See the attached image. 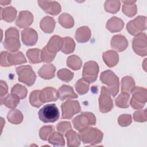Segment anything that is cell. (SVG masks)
Returning <instances> with one entry per match:
<instances>
[{"label": "cell", "mask_w": 147, "mask_h": 147, "mask_svg": "<svg viewBox=\"0 0 147 147\" xmlns=\"http://www.w3.org/2000/svg\"><path fill=\"white\" fill-rule=\"evenodd\" d=\"M132 48L134 52L140 56L147 55V40L145 33H140L135 36L132 41Z\"/></svg>", "instance_id": "11"}, {"label": "cell", "mask_w": 147, "mask_h": 147, "mask_svg": "<svg viewBox=\"0 0 147 147\" xmlns=\"http://www.w3.org/2000/svg\"><path fill=\"white\" fill-rule=\"evenodd\" d=\"M63 38L57 35H53L49 39L47 44L41 51V61L50 63L55 59L57 52L61 49Z\"/></svg>", "instance_id": "1"}, {"label": "cell", "mask_w": 147, "mask_h": 147, "mask_svg": "<svg viewBox=\"0 0 147 147\" xmlns=\"http://www.w3.org/2000/svg\"><path fill=\"white\" fill-rule=\"evenodd\" d=\"M17 10L15 7L10 6L4 9L1 7V19L6 22H11L16 18Z\"/></svg>", "instance_id": "25"}, {"label": "cell", "mask_w": 147, "mask_h": 147, "mask_svg": "<svg viewBox=\"0 0 147 147\" xmlns=\"http://www.w3.org/2000/svg\"><path fill=\"white\" fill-rule=\"evenodd\" d=\"M40 53L41 50L38 48L29 49L26 53L29 63L32 64H37L41 62L40 56Z\"/></svg>", "instance_id": "37"}, {"label": "cell", "mask_w": 147, "mask_h": 147, "mask_svg": "<svg viewBox=\"0 0 147 147\" xmlns=\"http://www.w3.org/2000/svg\"><path fill=\"white\" fill-rule=\"evenodd\" d=\"M57 75L61 80L64 82H69L74 78V73L66 68H62L59 70Z\"/></svg>", "instance_id": "41"}, {"label": "cell", "mask_w": 147, "mask_h": 147, "mask_svg": "<svg viewBox=\"0 0 147 147\" xmlns=\"http://www.w3.org/2000/svg\"><path fill=\"white\" fill-rule=\"evenodd\" d=\"M7 120L9 122L14 125L20 124L24 119L22 113L18 109H14L10 110L7 115Z\"/></svg>", "instance_id": "29"}, {"label": "cell", "mask_w": 147, "mask_h": 147, "mask_svg": "<svg viewBox=\"0 0 147 147\" xmlns=\"http://www.w3.org/2000/svg\"><path fill=\"white\" fill-rule=\"evenodd\" d=\"M74 128L77 130H80L91 125H95L96 118L95 115L91 112H83L77 115L72 120Z\"/></svg>", "instance_id": "8"}, {"label": "cell", "mask_w": 147, "mask_h": 147, "mask_svg": "<svg viewBox=\"0 0 147 147\" xmlns=\"http://www.w3.org/2000/svg\"><path fill=\"white\" fill-rule=\"evenodd\" d=\"M119 125L122 127L129 126L132 122V117L130 114H122L118 118Z\"/></svg>", "instance_id": "45"}, {"label": "cell", "mask_w": 147, "mask_h": 147, "mask_svg": "<svg viewBox=\"0 0 147 147\" xmlns=\"http://www.w3.org/2000/svg\"><path fill=\"white\" fill-rule=\"evenodd\" d=\"M91 35V33L90 28L88 26H83L76 30L75 37L78 42L84 43L90 39Z\"/></svg>", "instance_id": "21"}, {"label": "cell", "mask_w": 147, "mask_h": 147, "mask_svg": "<svg viewBox=\"0 0 147 147\" xmlns=\"http://www.w3.org/2000/svg\"><path fill=\"white\" fill-rule=\"evenodd\" d=\"M56 25V22L53 18L46 16L40 21V26L41 29L46 33H51L53 32Z\"/></svg>", "instance_id": "26"}, {"label": "cell", "mask_w": 147, "mask_h": 147, "mask_svg": "<svg viewBox=\"0 0 147 147\" xmlns=\"http://www.w3.org/2000/svg\"><path fill=\"white\" fill-rule=\"evenodd\" d=\"M21 39L24 45L33 46L38 40V34L34 29L27 28L21 31Z\"/></svg>", "instance_id": "15"}, {"label": "cell", "mask_w": 147, "mask_h": 147, "mask_svg": "<svg viewBox=\"0 0 147 147\" xmlns=\"http://www.w3.org/2000/svg\"><path fill=\"white\" fill-rule=\"evenodd\" d=\"M38 4L46 13L52 16L57 15L61 10L60 5L56 1H38Z\"/></svg>", "instance_id": "14"}, {"label": "cell", "mask_w": 147, "mask_h": 147, "mask_svg": "<svg viewBox=\"0 0 147 147\" xmlns=\"http://www.w3.org/2000/svg\"><path fill=\"white\" fill-rule=\"evenodd\" d=\"M99 71V65L96 61H88L83 65L82 78L89 83H93L97 79Z\"/></svg>", "instance_id": "9"}, {"label": "cell", "mask_w": 147, "mask_h": 147, "mask_svg": "<svg viewBox=\"0 0 147 147\" xmlns=\"http://www.w3.org/2000/svg\"><path fill=\"white\" fill-rule=\"evenodd\" d=\"M62 119H71L74 115L81 110L80 103L78 100L68 99L61 105Z\"/></svg>", "instance_id": "10"}, {"label": "cell", "mask_w": 147, "mask_h": 147, "mask_svg": "<svg viewBox=\"0 0 147 147\" xmlns=\"http://www.w3.org/2000/svg\"><path fill=\"white\" fill-rule=\"evenodd\" d=\"M33 21V14L29 11H21L16 21V25L20 28H27L31 25Z\"/></svg>", "instance_id": "16"}, {"label": "cell", "mask_w": 147, "mask_h": 147, "mask_svg": "<svg viewBox=\"0 0 147 147\" xmlns=\"http://www.w3.org/2000/svg\"><path fill=\"white\" fill-rule=\"evenodd\" d=\"M7 61L10 67L13 65H17L26 63L27 60L23 53L18 51L14 53H9L7 56Z\"/></svg>", "instance_id": "24"}, {"label": "cell", "mask_w": 147, "mask_h": 147, "mask_svg": "<svg viewBox=\"0 0 147 147\" xmlns=\"http://www.w3.org/2000/svg\"><path fill=\"white\" fill-rule=\"evenodd\" d=\"M56 67L52 64H46L43 65L38 71V75L44 79H51L55 76Z\"/></svg>", "instance_id": "20"}, {"label": "cell", "mask_w": 147, "mask_h": 147, "mask_svg": "<svg viewBox=\"0 0 147 147\" xmlns=\"http://www.w3.org/2000/svg\"><path fill=\"white\" fill-rule=\"evenodd\" d=\"M4 48L11 52H16L20 48L19 31L14 27H10L5 31V40L3 42Z\"/></svg>", "instance_id": "3"}, {"label": "cell", "mask_w": 147, "mask_h": 147, "mask_svg": "<svg viewBox=\"0 0 147 147\" xmlns=\"http://www.w3.org/2000/svg\"><path fill=\"white\" fill-rule=\"evenodd\" d=\"M1 89H0V96L1 98H2L5 95L8 91V87L6 82L1 80Z\"/></svg>", "instance_id": "48"}, {"label": "cell", "mask_w": 147, "mask_h": 147, "mask_svg": "<svg viewBox=\"0 0 147 147\" xmlns=\"http://www.w3.org/2000/svg\"><path fill=\"white\" fill-rule=\"evenodd\" d=\"M146 29V17L139 16L130 21L126 25V29L132 36H136Z\"/></svg>", "instance_id": "13"}, {"label": "cell", "mask_w": 147, "mask_h": 147, "mask_svg": "<svg viewBox=\"0 0 147 147\" xmlns=\"http://www.w3.org/2000/svg\"><path fill=\"white\" fill-rule=\"evenodd\" d=\"M40 90H34L30 94L29 102L30 105L34 107L38 108L43 104L40 99Z\"/></svg>", "instance_id": "42"}, {"label": "cell", "mask_w": 147, "mask_h": 147, "mask_svg": "<svg viewBox=\"0 0 147 147\" xmlns=\"http://www.w3.org/2000/svg\"><path fill=\"white\" fill-rule=\"evenodd\" d=\"M58 98L61 100L66 99H74L78 98V95L74 92L73 88L68 85L63 84L57 90Z\"/></svg>", "instance_id": "19"}, {"label": "cell", "mask_w": 147, "mask_h": 147, "mask_svg": "<svg viewBox=\"0 0 147 147\" xmlns=\"http://www.w3.org/2000/svg\"><path fill=\"white\" fill-rule=\"evenodd\" d=\"M110 44L111 48L114 51L121 52L127 48L128 42L124 36L122 34H117L113 36Z\"/></svg>", "instance_id": "18"}, {"label": "cell", "mask_w": 147, "mask_h": 147, "mask_svg": "<svg viewBox=\"0 0 147 147\" xmlns=\"http://www.w3.org/2000/svg\"><path fill=\"white\" fill-rule=\"evenodd\" d=\"M39 96L42 103L56 101L59 98L57 91L51 87H45L42 90H40Z\"/></svg>", "instance_id": "17"}, {"label": "cell", "mask_w": 147, "mask_h": 147, "mask_svg": "<svg viewBox=\"0 0 147 147\" xmlns=\"http://www.w3.org/2000/svg\"><path fill=\"white\" fill-rule=\"evenodd\" d=\"M102 58L105 64L110 68L115 66L119 61V56L118 53L115 51L111 50L103 52Z\"/></svg>", "instance_id": "22"}, {"label": "cell", "mask_w": 147, "mask_h": 147, "mask_svg": "<svg viewBox=\"0 0 147 147\" xmlns=\"http://www.w3.org/2000/svg\"><path fill=\"white\" fill-rule=\"evenodd\" d=\"M71 127L72 126L71 123L68 121L61 122L59 123L56 126V129L57 131L63 135H64L68 130L71 129Z\"/></svg>", "instance_id": "46"}, {"label": "cell", "mask_w": 147, "mask_h": 147, "mask_svg": "<svg viewBox=\"0 0 147 147\" xmlns=\"http://www.w3.org/2000/svg\"><path fill=\"white\" fill-rule=\"evenodd\" d=\"M107 88L105 86L101 87L100 94L99 98V109L100 112L106 113L113 108V102Z\"/></svg>", "instance_id": "12"}, {"label": "cell", "mask_w": 147, "mask_h": 147, "mask_svg": "<svg viewBox=\"0 0 147 147\" xmlns=\"http://www.w3.org/2000/svg\"><path fill=\"white\" fill-rule=\"evenodd\" d=\"M90 83L85 81L83 78L78 80L75 85V87L79 95H83L86 94L89 90Z\"/></svg>", "instance_id": "40"}, {"label": "cell", "mask_w": 147, "mask_h": 147, "mask_svg": "<svg viewBox=\"0 0 147 147\" xmlns=\"http://www.w3.org/2000/svg\"><path fill=\"white\" fill-rule=\"evenodd\" d=\"M48 142L54 146H63L65 145V140L63 135L59 131H53L48 138Z\"/></svg>", "instance_id": "31"}, {"label": "cell", "mask_w": 147, "mask_h": 147, "mask_svg": "<svg viewBox=\"0 0 147 147\" xmlns=\"http://www.w3.org/2000/svg\"><path fill=\"white\" fill-rule=\"evenodd\" d=\"M65 136L67 141V145L70 147H77L80 145V138L79 134L72 129L68 130Z\"/></svg>", "instance_id": "28"}, {"label": "cell", "mask_w": 147, "mask_h": 147, "mask_svg": "<svg viewBox=\"0 0 147 147\" xmlns=\"http://www.w3.org/2000/svg\"><path fill=\"white\" fill-rule=\"evenodd\" d=\"M54 131V127L53 126H44L40 128L39 130V136L40 138L44 141L48 140L49 136Z\"/></svg>", "instance_id": "43"}, {"label": "cell", "mask_w": 147, "mask_h": 147, "mask_svg": "<svg viewBox=\"0 0 147 147\" xmlns=\"http://www.w3.org/2000/svg\"><path fill=\"white\" fill-rule=\"evenodd\" d=\"M11 1H0V3L4 6V5H7L9 3H10Z\"/></svg>", "instance_id": "49"}, {"label": "cell", "mask_w": 147, "mask_h": 147, "mask_svg": "<svg viewBox=\"0 0 147 147\" xmlns=\"http://www.w3.org/2000/svg\"><path fill=\"white\" fill-rule=\"evenodd\" d=\"M11 93L16 95L20 99H25L28 94V90L24 86L20 84H15L11 90Z\"/></svg>", "instance_id": "39"}, {"label": "cell", "mask_w": 147, "mask_h": 147, "mask_svg": "<svg viewBox=\"0 0 147 147\" xmlns=\"http://www.w3.org/2000/svg\"><path fill=\"white\" fill-rule=\"evenodd\" d=\"M20 98L16 95L10 94H8L3 99H1V105L3 104L6 107L9 109H14L20 103Z\"/></svg>", "instance_id": "30"}, {"label": "cell", "mask_w": 147, "mask_h": 147, "mask_svg": "<svg viewBox=\"0 0 147 147\" xmlns=\"http://www.w3.org/2000/svg\"><path fill=\"white\" fill-rule=\"evenodd\" d=\"M9 52L7 51H2L0 56V64L2 67H10L7 61V56Z\"/></svg>", "instance_id": "47"}, {"label": "cell", "mask_w": 147, "mask_h": 147, "mask_svg": "<svg viewBox=\"0 0 147 147\" xmlns=\"http://www.w3.org/2000/svg\"><path fill=\"white\" fill-rule=\"evenodd\" d=\"M124 26L123 21L117 17H113L106 23V28L111 33L121 31Z\"/></svg>", "instance_id": "23"}, {"label": "cell", "mask_w": 147, "mask_h": 147, "mask_svg": "<svg viewBox=\"0 0 147 147\" xmlns=\"http://www.w3.org/2000/svg\"><path fill=\"white\" fill-rule=\"evenodd\" d=\"M75 48V42L74 40L69 37H65L63 38V46L61 51L65 54L72 53Z\"/></svg>", "instance_id": "33"}, {"label": "cell", "mask_w": 147, "mask_h": 147, "mask_svg": "<svg viewBox=\"0 0 147 147\" xmlns=\"http://www.w3.org/2000/svg\"><path fill=\"white\" fill-rule=\"evenodd\" d=\"M16 69L19 82L24 83L29 87L34 84L36 81V75L30 65H21L16 67Z\"/></svg>", "instance_id": "6"}, {"label": "cell", "mask_w": 147, "mask_h": 147, "mask_svg": "<svg viewBox=\"0 0 147 147\" xmlns=\"http://www.w3.org/2000/svg\"><path fill=\"white\" fill-rule=\"evenodd\" d=\"M59 24L64 28H71L74 25V20L72 16L70 14L64 13H62L58 18Z\"/></svg>", "instance_id": "34"}, {"label": "cell", "mask_w": 147, "mask_h": 147, "mask_svg": "<svg viewBox=\"0 0 147 147\" xmlns=\"http://www.w3.org/2000/svg\"><path fill=\"white\" fill-rule=\"evenodd\" d=\"M121 2L119 1H106L104 4L105 11L111 14H115L119 10Z\"/></svg>", "instance_id": "38"}, {"label": "cell", "mask_w": 147, "mask_h": 147, "mask_svg": "<svg viewBox=\"0 0 147 147\" xmlns=\"http://www.w3.org/2000/svg\"><path fill=\"white\" fill-rule=\"evenodd\" d=\"M146 109L135 111L133 113V119L135 122H145L147 120Z\"/></svg>", "instance_id": "44"}, {"label": "cell", "mask_w": 147, "mask_h": 147, "mask_svg": "<svg viewBox=\"0 0 147 147\" xmlns=\"http://www.w3.org/2000/svg\"><path fill=\"white\" fill-rule=\"evenodd\" d=\"M130 94L121 92L115 99V105L120 108L125 109L129 106Z\"/></svg>", "instance_id": "35"}, {"label": "cell", "mask_w": 147, "mask_h": 147, "mask_svg": "<svg viewBox=\"0 0 147 147\" xmlns=\"http://www.w3.org/2000/svg\"><path fill=\"white\" fill-rule=\"evenodd\" d=\"M79 135L84 144L93 146L101 142L103 137V134L100 130L89 126L79 130Z\"/></svg>", "instance_id": "2"}, {"label": "cell", "mask_w": 147, "mask_h": 147, "mask_svg": "<svg viewBox=\"0 0 147 147\" xmlns=\"http://www.w3.org/2000/svg\"><path fill=\"white\" fill-rule=\"evenodd\" d=\"M67 65L71 69L76 71L80 69L82 65V61L79 56L73 55L68 57Z\"/></svg>", "instance_id": "36"}, {"label": "cell", "mask_w": 147, "mask_h": 147, "mask_svg": "<svg viewBox=\"0 0 147 147\" xmlns=\"http://www.w3.org/2000/svg\"><path fill=\"white\" fill-rule=\"evenodd\" d=\"M147 90L141 87H134L130 93L132 95L130 104L135 110L141 109L146 102Z\"/></svg>", "instance_id": "7"}, {"label": "cell", "mask_w": 147, "mask_h": 147, "mask_svg": "<svg viewBox=\"0 0 147 147\" xmlns=\"http://www.w3.org/2000/svg\"><path fill=\"white\" fill-rule=\"evenodd\" d=\"M39 119L44 123H53L57 121L60 113L55 104H48L40 109L38 113Z\"/></svg>", "instance_id": "5"}, {"label": "cell", "mask_w": 147, "mask_h": 147, "mask_svg": "<svg viewBox=\"0 0 147 147\" xmlns=\"http://www.w3.org/2000/svg\"><path fill=\"white\" fill-rule=\"evenodd\" d=\"M123 3L122 8V12L127 17H132L137 13V6L136 1H122Z\"/></svg>", "instance_id": "27"}, {"label": "cell", "mask_w": 147, "mask_h": 147, "mask_svg": "<svg viewBox=\"0 0 147 147\" xmlns=\"http://www.w3.org/2000/svg\"><path fill=\"white\" fill-rule=\"evenodd\" d=\"M135 87V82L133 78L130 76H126L121 80V92L130 93Z\"/></svg>", "instance_id": "32"}, {"label": "cell", "mask_w": 147, "mask_h": 147, "mask_svg": "<svg viewBox=\"0 0 147 147\" xmlns=\"http://www.w3.org/2000/svg\"><path fill=\"white\" fill-rule=\"evenodd\" d=\"M100 80L102 83L107 85L110 93L113 97H115L119 92V81L118 77L112 71L106 70L101 73Z\"/></svg>", "instance_id": "4"}]
</instances>
